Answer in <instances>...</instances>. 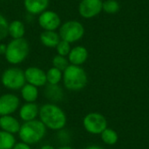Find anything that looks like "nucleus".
I'll list each match as a JSON object with an SVG mask.
<instances>
[{
    "instance_id": "1",
    "label": "nucleus",
    "mask_w": 149,
    "mask_h": 149,
    "mask_svg": "<svg viewBox=\"0 0 149 149\" xmlns=\"http://www.w3.org/2000/svg\"><path fill=\"white\" fill-rule=\"evenodd\" d=\"M39 120L46 128L53 131L64 129L67 117L64 110L55 103H46L39 107Z\"/></svg>"
},
{
    "instance_id": "2",
    "label": "nucleus",
    "mask_w": 149,
    "mask_h": 149,
    "mask_svg": "<svg viewBox=\"0 0 149 149\" xmlns=\"http://www.w3.org/2000/svg\"><path fill=\"white\" fill-rule=\"evenodd\" d=\"M47 128L40 120H34L24 122L18 132L21 141L31 146L40 142L46 134Z\"/></svg>"
},
{
    "instance_id": "3",
    "label": "nucleus",
    "mask_w": 149,
    "mask_h": 149,
    "mask_svg": "<svg viewBox=\"0 0 149 149\" xmlns=\"http://www.w3.org/2000/svg\"><path fill=\"white\" fill-rule=\"evenodd\" d=\"M30 52V45L24 38L11 39L6 45L4 53L5 60L12 65H17L23 63L28 57Z\"/></svg>"
},
{
    "instance_id": "4",
    "label": "nucleus",
    "mask_w": 149,
    "mask_h": 149,
    "mask_svg": "<svg viewBox=\"0 0 149 149\" xmlns=\"http://www.w3.org/2000/svg\"><path fill=\"white\" fill-rule=\"evenodd\" d=\"M64 86L70 91H80L87 85V74L79 65H70L63 72Z\"/></svg>"
},
{
    "instance_id": "5",
    "label": "nucleus",
    "mask_w": 149,
    "mask_h": 149,
    "mask_svg": "<svg viewBox=\"0 0 149 149\" xmlns=\"http://www.w3.org/2000/svg\"><path fill=\"white\" fill-rule=\"evenodd\" d=\"M1 83L6 89L11 91L21 90L26 84L24 71L14 65L5 69L1 75Z\"/></svg>"
},
{
    "instance_id": "6",
    "label": "nucleus",
    "mask_w": 149,
    "mask_h": 149,
    "mask_svg": "<svg viewBox=\"0 0 149 149\" xmlns=\"http://www.w3.org/2000/svg\"><path fill=\"white\" fill-rule=\"evenodd\" d=\"M58 34L62 40L70 44L76 43L84 37L85 27L79 21L68 20L60 25Z\"/></svg>"
},
{
    "instance_id": "7",
    "label": "nucleus",
    "mask_w": 149,
    "mask_h": 149,
    "mask_svg": "<svg viewBox=\"0 0 149 149\" xmlns=\"http://www.w3.org/2000/svg\"><path fill=\"white\" fill-rule=\"evenodd\" d=\"M83 127L85 130L91 134H101L107 128V120L106 117L100 113H89L83 119Z\"/></svg>"
},
{
    "instance_id": "8",
    "label": "nucleus",
    "mask_w": 149,
    "mask_h": 149,
    "mask_svg": "<svg viewBox=\"0 0 149 149\" xmlns=\"http://www.w3.org/2000/svg\"><path fill=\"white\" fill-rule=\"evenodd\" d=\"M38 24L43 31H57L62 24L59 15L52 10H46L38 15Z\"/></svg>"
},
{
    "instance_id": "9",
    "label": "nucleus",
    "mask_w": 149,
    "mask_h": 149,
    "mask_svg": "<svg viewBox=\"0 0 149 149\" xmlns=\"http://www.w3.org/2000/svg\"><path fill=\"white\" fill-rule=\"evenodd\" d=\"M102 0H80L78 7L79 15L83 18H93L102 11Z\"/></svg>"
},
{
    "instance_id": "10",
    "label": "nucleus",
    "mask_w": 149,
    "mask_h": 149,
    "mask_svg": "<svg viewBox=\"0 0 149 149\" xmlns=\"http://www.w3.org/2000/svg\"><path fill=\"white\" fill-rule=\"evenodd\" d=\"M20 107V99L14 93H3L0 96V116L12 115Z\"/></svg>"
},
{
    "instance_id": "11",
    "label": "nucleus",
    "mask_w": 149,
    "mask_h": 149,
    "mask_svg": "<svg viewBox=\"0 0 149 149\" xmlns=\"http://www.w3.org/2000/svg\"><path fill=\"white\" fill-rule=\"evenodd\" d=\"M26 83L36 87H42L47 85L46 72L38 66H30L24 70Z\"/></svg>"
},
{
    "instance_id": "12",
    "label": "nucleus",
    "mask_w": 149,
    "mask_h": 149,
    "mask_svg": "<svg viewBox=\"0 0 149 149\" xmlns=\"http://www.w3.org/2000/svg\"><path fill=\"white\" fill-rule=\"evenodd\" d=\"M50 0H24V7L26 12L31 16L40 15L48 10Z\"/></svg>"
},
{
    "instance_id": "13",
    "label": "nucleus",
    "mask_w": 149,
    "mask_h": 149,
    "mask_svg": "<svg viewBox=\"0 0 149 149\" xmlns=\"http://www.w3.org/2000/svg\"><path fill=\"white\" fill-rule=\"evenodd\" d=\"M70 65H81L88 58V51L83 45H77L72 48L69 55L67 56Z\"/></svg>"
},
{
    "instance_id": "14",
    "label": "nucleus",
    "mask_w": 149,
    "mask_h": 149,
    "mask_svg": "<svg viewBox=\"0 0 149 149\" xmlns=\"http://www.w3.org/2000/svg\"><path fill=\"white\" fill-rule=\"evenodd\" d=\"M39 114V107L35 103H24L19 107L18 115L24 122L34 120Z\"/></svg>"
},
{
    "instance_id": "15",
    "label": "nucleus",
    "mask_w": 149,
    "mask_h": 149,
    "mask_svg": "<svg viewBox=\"0 0 149 149\" xmlns=\"http://www.w3.org/2000/svg\"><path fill=\"white\" fill-rule=\"evenodd\" d=\"M20 121L12 115L0 116V130L11 134H18L21 127Z\"/></svg>"
},
{
    "instance_id": "16",
    "label": "nucleus",
    "mask_w": 149,
    "mask_h": 149,
    "mask_svg": "<svg viewBox=\"0 0 149 149\" xmlns=\"http://www.w3.org/2000/svg\"><path fill=\"white\" fill-rule=\"evenodd\" d=\"M39 40L41 44L47 48H56L61 38L58 32L56 31H43L40 33Z\"/></svg>"
},
{
    "instance_id": "17",
    "label": "nucleus",
    "mask_w": 149,
    "mask_h": 149,
    "mask_svg": "<svg viewBox=\"0 0 149 149\" xmlns=\"http://www.w3.org/2000/svg\"><path fill=\"white\" fill-rule=\"evenodd\" d=\"M44 94L45 98L51 101V103L59 102L64 98V91H63V88L59 85L47 84L45 86Z\"/></svg>"
},
{
    "instance_id": "18",
    "label": "nucleus",
    "mask_w": 149,
    "mask_h": 149,
    "mask_svg": "<svg viewBox=\"0 0 149 149\" xmlns=\"http://www.w3.org/2000/svg\"><path fill=\"white\" fill-rule=\"evenodd\" d=\"M25 32H26L25 25L22 21L18 19H15L9 23L8 35L11 38V39L23 38H24Z\"/></svg>"
},
{
    "instance_id": "19",
    "label": "nucleus",
    "mask_w": 149,
    "mask_h": 149,
    "mask_svg": "<svg viewBox=\"0 0 149 149\" xmlns=\"http://www.w3.org/2000/svg\"><path fill=\"white\" fill-rule=\"evenodd\" d=\"M21 98L25 103H31L35 102L38 98V88L26 83L20 90Z\"/></svg>"
},
{
    "instance_id": "20",
    "label": "nucleus",
    "mask_w": 149,
    "mask_h": 149,
    "mask_svg": "<svg viewBox=\"0 0 149 149\" xmlns=\"http://www.w3.org/2000/svg\"><path fill=\"white\" fill-rule=\"evenodd\" d=\"M16 143L14 134L0 130V149H12Z\"/></svg>"
},
{
    "instance_id": "21",
    "label": "nucleus",
    "mask_w": 149,
    "mask_h": 149,
    "mask_svg": "<svg viewBox=\"0 0 149 149\" xmlns=\"http://www.w3.org/2000/svg\"><path fill=\"white\" fill-rule=\"evenodd\" d=\"M46 79L47 84L58 85L63 79V72L52 66L46 72Z\"/></svg>"
},
{
    "instance_id": "22",
    "label": "nucleus",
    "mask_w": 149,
    "mask_h": 149,
    "mask_svg": "<svg viewBox=\"0 0 149 149\" xmlns=\"http://www.w3.org/2000/svg\"><path fill=\"white\" fill-rule=\"evenodd\" d=\"M102 141L109 146H113L117 143L119 136L116 131H114L112 128H106L100 134Z\"/></svg>"
},
{
    "instance_id": "23",
    "label": "nucleus",
    "mask_w": 149,
    "mask_h": 149,
    "mask_svg": "<svg viewBox=\"0 0 149 149\" xmlns=\"http://www.w3.org/2000/svg\"><path fill=\"white\" fill-rule=\"evenodd\" d=\"M120 9V3L117 0H106L103 1L102 4V11L106 12L109 15H113L119 12Z\"/></svg>"
},
{
    "instance_id": "24",
    "label": "nucleus",
    "mask_w": 149,
    "mask_h": 149,
    "mask_svg": "<svg viewBox=\"0 0 149 149\" xmlns=\"http://www.w3.org/2000/svg\"><path fill=\"white\" fill-rule=\"evenodd\" d=\"M52 66L64 72L69 65H70V63H69V60L66 57H64V56H60L58 54L55 55L52 60Z\"/></svg>"
},
{
    "instance_id": "25",
    "label": "nucleus",
    "mask_w": 149,
    "mask_h": 149,
    "mask_svg": "<svg viewBox=\"0 0 149 149\" xmlns=\"http://www.w3.org/2000/svg\"><path fill=\"white\" fill-rule=\"evenodd\" d=\"M72 50L71 47V44L65 41V40H60L59 43L58 44V45L56 46V51L57 53L60 56H64V57H67L70 53Z\"/></svg>"
},
{
    "instance_id": "26",
    "label": "nucleus",
    "mask_w": 149,
    "mask_h": 149,
    "mask_svg": "<svg viewBox=\"0 0 149 149\" xmlns=\"http://www.w3.org/2000/svg\"><path fill=\"white\" fill-rule=\"evenodd\" d=\"M8 27H9L8 20L3 14L0 13V41H3L9 36Z\"/></svg>"
},
{
    "instance_id": "27",
    "label": "nucleus",
    "mask_w": 149,
    "mask_h": 149,
    "mask_svg": "<svg viewBox=\"0 0 149 149\" xmlns=\"http://www.w3.org/2000/svg\"><path fill=\"white\" fill-rule=\"evenodd\" d=\"M58 139L59 141L63 142V143H67L70 140V134H68L67 131L61 129L59 131H58Z\"/></svg>"
},
{
    "instance_id": "28",
    "label": "nucleus",
    "mask_w": 149,
    "mask_h": 149,
    "mask_svg": "<svg viewBox=\"0 0 149 149\" xmlns=\"http://www.w3.org/2000/svg\"><path fill=\"white\" fill-rule=\"evenodd\" d=\"M12 149H31V148L30 145H28L23 141H20V142H17Z\"/></svg>"
},
{
    "instance_id": "29",
    "label": "nucleus",
    "mask_w": 149,
    "mask_h": 149,
    "mask_svg": "<svg viewBox=\"0 0 149 149\" xmlns=\"http://www.w3.org/2000/svg\"><path fill=\"white\" fill-rule=\"evenodd\" d=\"M6 51V45L3 43H0V55H4Z\"/></svg>"
},
{
    "instance_id": "30",
    "label": "nucleus",
    "mask_w": 149,
    "mask_h": 149,
    "mask_svg": "<svg viewBox=\"0 0 149 149\" xmlns=\"http://www.w3.org/2000/svg\"><path fill=\"white\" fill-rule=\"evenodd\" d=\"M40 149H55V148L52 145H49V144H45L41 147Z\"/></svg>"
},
{
    "instance_id": "31",
    "label": "nucleus",
    "mask_w": 149,
    "mask_h": 149,
    "mask_svg": "<svg viewBox=\"0 0 149 149\" xmlns=\"http://www.w3.org/2000/svg\"><path fill=\"white\" fill-rule=\"evenodd\" d=\"M85 149H104V148H100V147H99V146H89V147L86 148Z\"/></svg>"
},
{
    "instance_id": "32",
    "label": "nucleus",
    "mask_w": 149,
    "mask_h": 149,
    "mask_svg": "<svg viewBox=\"0 0 149 149\" xmlns=\"http://www.w3.org/2000/svg\"><path fill=\"white\" fill-rule=\"evenodd\" d=\"M57 149H74L73 148H72V147H70V146H66V145H65V146H62V147H60V148H58Z\"/></svg>"
}]
</instances>
